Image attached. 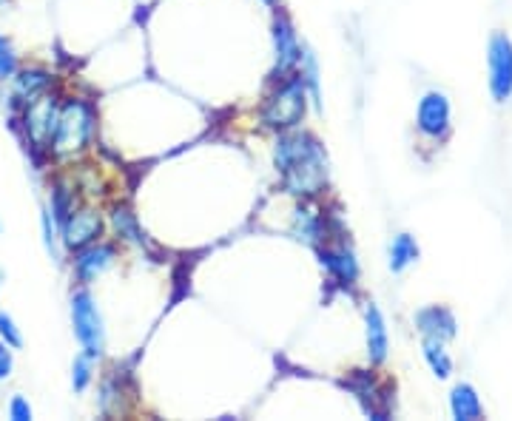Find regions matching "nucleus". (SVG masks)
Returning a JSON list of instances; mask_svg holds the SVG:
<instances>
[{
	"label": "nucleus",
	"mask_w": 512,
	"mask_h": 421,
	"mask_svg": "<svg viewBox=\"0 0 512 421\" xmlns=\"http://www.w3.org/2000/svg\"><path fill=\"white\" fill-rule=\"evenodd\" d=\"M276 171L282 174V185L293 197H316L328 188L330 163L325 146L308 131H279L274 146Z\"/></svg>",
	"instance_id": "1"
},
{
	"label": "nucleus",
	"mask_w": 512,
	"mask_h": 421,
	"mask_svg": "<svg viewBox=\"0 0 512 421\" xmlns=\"http://www.w3.org/2000/svg\"><path fill=\"white\" fill-rule=\"evenodd\" d=\"M94 126L97 117L89 100L83 97H66L60 100V111H57V126L49 143V157L55 160H74L77 154H83L92 146Z\"/></svg>",
	"instance_id": "2"
},
{
	"label": "nucleus",
	"mask_w": 512,
	"mask_h": 421,
	"mask_svg": "<svg viewBox=\"0 0 512 421\" xmlns=\"http://www.w3.org/2000/svg\"><path fill=\"white\" fill-rule=\"evenodd\" d=\"M308 86L302 80V74L285 77L274 92L265 97L262 106V123L274 131H291L302 126L305 114H308Z\"/></svg>",
	"instance_id": "3"
},
{
	"label": "nucleus",
	"mask_w": 512,
	"mask_h": 421,
	"mask_svg": "<svg viewBox=\"0 0 512 421\" xmlns=\"http://www.w3.org/2000/svg\"><path fill=\"white\" fill-rule=\"evenodd\" d=\"M69 316H72L74 339H77L80 350L100 362L106 353V322H103V313L97 308L92 288H86V285L74 288L72 296H69Z\"/></svg>",
	"instance_id": "4"
},
{
	"label": "nucleus",
	"mask_w": 512,
	"mask_h": 421,
	"mask_svg": "<svg viewBox=\"0 0 512 421\" xmlns=\"http://www.w3.org/2000/svg\"><path fill=\"white\" fill-rule=\"evenodd\" d=\"M60 92H49L43 97L32 100L29 106H23L18 114V129L26 140V146L40 154H49V143L57 126V111H60Z\"/></svg>",
	"instance_id": "5"
},
{
	"label": "nucleus",
	"mask_w": 512,
	"mask_h": 421,
	"mask_svg": "<svg viewBox=\"0 0 512 421\" xmlns=\"http://www.w3.org/2000/svg\"><path fill=\"white\" fill-rule=\"evenodd\" d=\"M106 234V220L97 208L77 205L66 220L60 222V245L66 254H74L86 245H92Z\"/></svg>",
	"instance_id": "6"
},
{
	"label": "nucleus",
	"mask_w": 512,
	"mask_h": 421,
	"mask_svg": "<svg viewBox=\"0 0 512 421\" xmlns=\"http://www.w3.org/2000/svg\"><path fill=\"white\" fill-rule=\"evenodd\" d=\"M6 86H9V106H12V111H20L37 97L57 92V77L55 72H49L43 66H20L18 74Z\"/></svg>",
	"instance_id": "7"
},
{
	"label": "nucleus",
	"mask_w": 512,
	"mask_h": 421,
	"mask_svg": "<svg viewBox=\"0 0 512 421\" xmlns=\"http://www.w3.org/2000/svg\"><path fill=\"white\" fill-rule=\"evenodd\" d=\"M114 259H117V248L106 242V239H97L92 245H86V248H80V251H74L72 254V276H74V285H86V288H92L94 282L100 279V276L109 271L111 265H114Z\"/></svg>",
	"instance_id": "8"
},
{
	"label": "nucleus",
	"mask_w": 512,
	"mask_h": 421,
	"mask_svg": "<svg viewBox=\"0 0 512 421\" xmlns=\"http://www.w3.org/2000/svg\"><path fill=\"white\" fill-rule=\"evenodd\" d=\"M487 66H490V92L495 103H507L512 97V40L507 35H493L487 49Z\"/></svg>",
	"instance_id": "9"
},
{
	"label": "nucleus",
	"mask_w": 512,
	"mask_h": 421,
	"mask_svg": "<svg viewBox=\"0 0 512 421\" xmlns=\"http://www.w3.org/2000/svg\"><path fill=\"white\" fill-rule=\"evenodd\" d=\"M416 126L430 140H441L450 131V100H447V94L427 92L421 97L419 111H416Z\"/></svg>",
	"instance_id": "10"
},
{
	"label": "nucleus",
	"mask_w": 512,
	"mask_h": 421,
	"mask_svg": "<svg viewBox=\"0 0 512 421\" xmlns=\"http://www.w3.org/2000/svg\"><path fill=\"white\" fill-rule=\"evenodd\" d=\"M274 52H276V74H291L299 63H302V46H299V37L288 15H276L274 18Z\"/></svg>",
	"instance_id": "11"
},
{
	"label": "nucleus",
	"mask_w": 512,
	"mask_h": 421,
	"mask_svg": "<svg viewBox=\"0 0 512 421\" xmlns=\"http://www.w3.org/2000/svg\"><path fill=\"white\" fill-rule=\"evenodd\" d=\"M416 328L424 339H439V342H450L456 339L458 322L453 311L441 308V305H430L424 311L416 313Z\"/></svg>",
	"instance_id": "12"
},
{
	"label": "nucleus",
	"mask_w": 512,
	"mask_h": 421,
	"mask_svg": "<svg viewBox=\"0 0 512 421\" xmlns=\"http://www.w3.org/2000/svg\"><path fill=\"white\" fill-rule=\"evenodd\" d=\"M316 251H319V262L325 265V271L333 279H339L342 285H356V279H359V262H356V257H353V251H350L348 245H333V248H319L316 245Z\"/></svg>",
	"instance_id": "13"
},
{
	"label": "nucleus",
	"mask_w": 512,
	"mask_h": 421,
	"mask_svg": "<svg viewBox=\"0 0 512 421\" xmlns=\"http://www.w3.org/2000/svg\"><path fill=\"white\" fill-rule=\"evenodd\" d=\"M365 328H367V359L370 365H382L390 353V336H387V322L382 311L376 305H367L365 311Z\"/></svg>",
	"instance_id": "14"
},
{
	"label": "nucleus",
	"mask_w": 512,
	"mask_h": 421,
	"mask_svg": "<svg viewBox=\"0 0 512 421\" xmlns=\"http://www.w3.org/2000/svg\"><path fill=\"white\" fill-rule=\"evenodd\" d=\"M450 413L458 421L484 419V404L478 399L476 387L467 385V382L453 387V393H450Z\"/></svg>",
	"instance_id": "15"
},
{
	"label": "nucleus",
	"mask_w": 512,
	"mask_h": 421,
	"mask_svg": "<svg viewBox=\"0 0 512 421\" xmlns=\"http://www.w3.org/2000/svg\"><path fill=\"white\" fill-rule=\"evenodd\" d=\"M77 205H80V202H77V191H74V185L69 183V180L60 177V180H55V183L49 185V202H46V208L52 211V217L57 220V225L66 220Z\"/></svg>",
	"instance_id": "16"
},
{
	"label": "nucleus",
	"mask_w": 512,
	"mask_h": 421,
	"mask_svg": "<svg viewBox=\"0 0 512 421\" xmlns=\"http://www.w3.org/2000/svg\"><path fill=\"white\" fill-rule=\"evenodd\" d=\"M416 259H419V242H416V239L410 237V234L393 237L390 248H387V262H390V271H393V274L407 271Z\"/></svg>",
	"instance_id": "17"
},
{
	"label": "nucleus",
	"mask_w": 512,
	"mask_h": 421,
	"mask_svg": "<svg viewBox=\"0 0 512 421\" xmlns=\"http://www.w3.org/2000/svg\"><path fill=\"white\" fill-rule=\"evenodd\" d=\"M293 237L308 245L322 242V220L313 214L311 208H296L293 211Z\"/></svg>",
	"instance_id": "18"
},
{
	"label": "nucleus",
	"mask_w": 512,
	"mask_h": 421,
	"mask_svg": "<svg viewBox=\"0 0 512 421\" xmlns=\"http://www.w3.org/2000/svg\"><path fill=\"white\" fill-rule=\"evenodd\" d=\"M424 359H427V365L433 370V376L436 379H450V373H453V359H450V353L444 348V342L439 339H424Z\"/></svg>",
	"instance_id": "19"
},
{
	"label": "nucleus",
	"mask_w": 512,
	"mask_h": 421,
	"mask_svg": "<svg viewBox=\"0 0 512 421\" xmlns=\"http://www.w3.org/2000/svg\"><path fill=\"white\" fill-rule=\"evenodd\" d=\"M94 370H97V359L80 350L72 362V390L74 393H86V390L92 387Z\"/></svg>",
	"instance_id": "20"
},
{
	"label": "nucleus",
	"mask_w": 512,
	"mask_h": 421,
	"mask_svg": "<svg viewBox=\"0 0 512 421\" xmlns=\"http://www.w3.org/2000/svg\"><path fill=\"white\" fill-rule=\"evenodd\" d=\"M20 69V55L12 43V37H6L0 32V83H9Z\"/></svg>",
	"instance_id": "21"
},
{
	"label": "nucleus",
	"mask_w": 512,
	"mask_h": 421,
	"mask_svg": "<svg viewBox=\"0 0 512 421\" xmlns=\"http://www.w3.org/2000/svg\"><path fill=\"white\" fill-rule=\"evenodd\" d=\"M302 80L308 86V94H311V103L316 106V111L322 109V92H319V63L313 52H302Z\"/></svg>",
	"instance_id": "22"
},
{
	"label": "nucleus",
	"mask_w": 512,
	"mask_h": 421,
	"mask_svg": "<svg viewBox=\"0 0 512 421\" xmlns=\"http://www.w3.org/2000/svg\"><path fill=\"white\" fill-rule=\"evenodd\" d=\"M40 231H43V245H46V251L52 254L55 259H60V225L52 217V211L49 208H43L40 211Z\"/></svg>",
	"instance_id": "23"
},
{
	"label": "nucleus",
	"mask_w": 512,
	"mask_h": 421,
	"mask_svg": "<svg viewBox=\"0 0 512 421\" xmlns=\"http://www.w3.org/2000/svg\"><path fill=\"white\" fill-rule=\"evenodd\" d=\"M0 339L9 345V348L20 350L23 348V330L18 328V322H15V316L6 311H0Z\"/></svg>",
	"instance_id": "24"
},
{
	"label": "nucleus",
	"mask_w": 512,
	"mask_h": 421,
	"mask_svg": "<svg viewBox=\"0 0 512 421\" xmlns=\"http://www.w3.org/2000/svg\"><path fill=\"white\" fill-rule=\"evenodd\" d=\"M6 416L12 421H32L35 419V407L29 404V399H23V396H12L9 404H6Z\"/></svg>",
	"instance_id": "25"
},
{
	"label": "nucleus",
	"mask_w": 512,
	"mask_h": 421,
	"mask_svg": "<svg viewBox=\"0 0 512 421\" xmlns=\"http://www.w3.org/2000/svg\"><path fill=\"white\" fill-rule=\"evenodd\" d=\"M111 225L117 228V234H120V237L134 239L131 237V234H134V217H131V211H126V208H114V214H111Z\"/></svg>",
	"instance_id": "26"
},
{
	"label": "nucleus",
	"mask_w": 512,
	"mask_h": 421,
	"mask_svg": "<svg viewBox=\"0 0 512 421\" xmlns=\"http://www.w3.org/2000/svg\"><path fill=\"white\" fill-rule=\"evenodd\" d=\"M15 373V348H9L3 339H0V385L9 382Z\"/></svg>",
	"instance_id": "27"
},
{
	"label": "nucleus",
	"mask_w": 512,
	"mask_h": 421,
	"mask_svg": "<svg viewBox=\"0 0 512 421\" xmlns=\"http://www.w3.org/2000/svg\"><path fill=\"white\" fill-rule=\"evenodd\" d=\"M262 3H268V6H276V3H279V0H262Z\"/></svg>",
	"instance_id": "28"
},
{
	"label": "nucleus",
	"mask_w": 512,
	"mask_h": 421,
	"mask_svg": "<svg viewBox=\"0 0 512 421\" xmlns=\"http://www.w3.org/2000/svg\"><path fill=\"white\" fill-rule=\"evenodd\" d=\"M0 288H3V276H0Z\"/></svg>",
	"instance_id": "29"
},
{
	"label": "nucleus",
	"mask_w": 512,
	"mask_h": 421,
	"mask_svg": "<svg viewBox=\"0 0 512 421\" xmlns=\"http://www.w3.org/2000/svg\"><path fill=\"white\" fill-rule=\"evenodd\" d=\"M0 231H3V222H0Z\"/></svg>",
	"instance_id": "30"
}]
</instances>
